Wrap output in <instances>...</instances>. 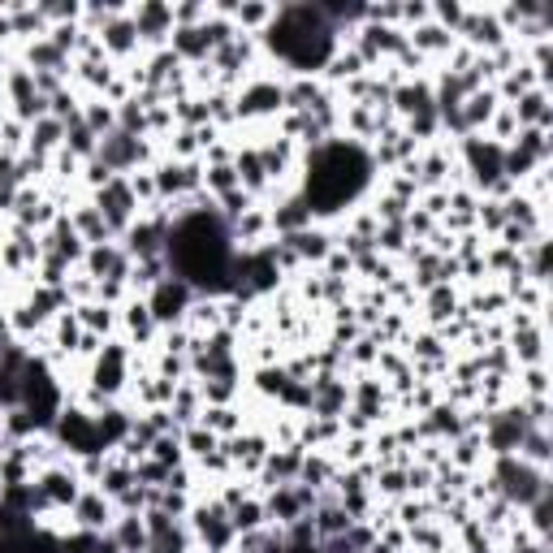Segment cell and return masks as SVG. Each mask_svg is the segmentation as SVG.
<instances>
[{"label": "cell", "instance_id": "obj_1", "mask_svg": "<svg viewBox=\"0 0 553 553\" xmlns=\"http://www.w3.org/2000/svg\"><path fill=\"white\" fill-rule=\"evenodd\" d=\"M186 286L182 281H160L156 286V298H152V307L147 311H156V316L160 320H173V316H182V311H186Z\"/></svg>", "mask_w": 553, "mask_h": 553}, {"label": "cell", "instance_id": "obj_2", "mask_svg": "<svg viewBox=\"0 0 553 553\" xmlns=\"http://www.w3.org/2000/svg\"><path fill=\"white\" fill-rule=\"evenodd\" d=\"M134 156H143V147H134L130 134H113L109 143H104V169L109 164H130Z\"/></svg>", "mask_w": 553, "mask_h": 553}, {"label": "cell", "instance_id": "obj_3", "mask_svg": "<svg viewBox=\"0 0 553 553\" xmlns=\"http://www.w3.org/2000/svg\"><path fill=\"white\" fill-rule=\"evenodd\" d=\"M147 545V528L138 523V518H126V523L117 528V549H126V553H138Z\"/></svg>", "mask_w": 553, "mask_h": 553}, {"label": "cell", "instance_id": "obj_4", "mask_svg": "<svg viewBox=\"0 0 553 553\" xmlns=\"http://www.w3.org/2000/svg\"><path fill=\"white\" fill-rule=\"evenodd\" d=\"M44 497H52V502H74V480H65V475H48L44 480V489H40Z\"/></svg>", "mask_w": 553, "mask_h": 553}, {"label": "cell", "instance_id": "obj_5", "mask_svg": "<svg viewBox=\"0 0 553 553\" xmlns=\"http://www.w3.org/2000/svg\"><path fill=\"white\" fill-rule=\"evenodd\" d=\"M117 376H121V351H109V359H104L99 372H95L99 389H113V385H117Z\"/></svg>", "mask_w": 553, "mask_h": 553}, {"label": "cell", "instance_id": "obj_6", "mask_svg": "<svg viewBox=\"0 0 553 553\" xmlns=\"http://www.w3.org/2000/svg\"><path fill=\"white\" fill-rule=\"evenodd\" d=\"M276 99H281V91H276V87H260V91L247 95V104H242V109H247V113H260V109H272Z\"/></svg>", "mask_w": 553, "mask_h": 553}, {"label": "cell", "instance_id": "obj_7", "mask_svg": "<svg viewBox=\"0 0 553 553\" xmlns=\"http://www.w3.org/2000/svg\"><path fill=\"white\" fill-rule=\"evenodd\" d=\"M130 247H134L138 255H152V251H156V229H152V225L134 229V233H130Z\"/></svg>", "mask_w": 553, "mask_h": 553}, {"label": "cell", "instance_id": "obj_8", "mask_svg": "<svg viewBox=\"0 0 553 553\" xmlns=\"http://www.w3.org/2000/svg\"><path fill=\"white\" fill-rule=\"evenodd\" d=\"M78 514H83V523H87V528H99L109 510H104V502H99V497H87V502L78 506Z\"/></svg>", "mask_w": 553, "mask_h": 553}, {"label": "cell", "instance_id": "obj_9", "mask_svg": "<svg viewBox=\"0 0 553 553\" xmlns=\"http://www.w3.org/2000/svg\"><path fill=\"white\" fill-rule=\"evenodd\" d=\"M255 523H260V506L242 502V506L233 510V528H242V532H247V528H255Z\"/></svg>", "mask_w": 553, "mask_h": 553}, {"label": "cell", "instance_id": "obj_10", "mask_svg": "<svg viewBox=\"0 0 553 553\" xmlns=\"http://www.w3.org/2000/svg\"><path fill=\"white\" fill-rule=\"evenodd\" d=\"M130 329H134V333H147V329H152V311L134 303V307H130Z\"/></svg>", "mask_w": 553, "mask_h": 553}, {"label": "cell", "instance_id": "obj_11", "mask_svg": "<svg viewBox=\"0 0 553 553\" xmlns=\"http://www.w3.org/2000/svg\"><path fill=\"white\" fill-rule=\"evenodd\" d=\"M156 458H160V467H169V463H178V441H156Z\"/></svg>", "mask_w": 553, "mask_h": 553}, {"label": "cell", "instance_id": "obj_12", "mask_svg": "<svg viewBox=\"0 0 553 553\" xmlns=\"http://www.w3.org/2000/svg\"><path fill=\"white\" fill-rule=\"evenodd\" d=\"M95 553H121V549H117V545H109V549H95Z\"/></svg>", "mask_w": 553, "mask_h": 553}]
</instances>
